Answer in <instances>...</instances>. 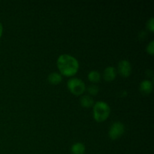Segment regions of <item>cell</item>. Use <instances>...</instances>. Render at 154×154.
I'll use <instances>...</instances> for the list:
<instances>
[{
    "instance_id": "4fadbf2b",
    "label": "cell",
    "mask_w": 154,
    "mask_h": 154,
    "mask_svg": "<svg viewBox=\"0 0 154 154\" xmlns=\"http://www.w3.org/2000/svg\"><path fill=\"white\" fill-rule=\"evenodd\" d=\"M147 51L150 54V55H153V53H154V42L153 41H151V42H150V43L147 45Z\"/></svg>"
},
{
    "instance_id": "ba28073f",
    "label": "cell",
    "mask_w": 154,
    "mask_h": 154,
    "mask_svg": "<svg viewBox=\"0 0 154 154\" xmlns=\"http://www.w3.org/2000/svg\"><path fill=\"white\" fill-rule=\"evenodd\" d=\"M48 80L50 84H53V85H57L62 81V76L60 74L54 72L48 75Z\"/></svg>"
},
{
    "instance_id": "5b68a950",
    "label": "cell",
    "mask_w": 154,
    "mask_h": 154,
    "mask_svg": "<svg viewBox=\"0 0 154 154\" xmlns=\"http://www.w3.org/2000/svg\"><path fill=\"white\" fill-rule=\"evenodd\" d=\"M118 72L121 76L127 78L131 75L132 66L127 60H121L118 64Z\"/></svg>"
},
{
    "instance_id": "30bf717a",
    "label": "cell",
    "mask_w": 154,
    "mask_h": 154,
    "mask_svg": "<svg viewBox=\"0 0 154 154\" xmlns=\"http://www.w3.org/2000/svg\"><path fill=\"white\" fill-rule=\"evenodd\" d=\"M80 102H81V106L84 107V108H90L94 104V101H93V98L89 96H82L80 99Z\"/></svg>"
},
{
    "instance_id": "3957f363",
    "label": "cell",
    "mask_w": 154,
    "mask_h": 154,
    "mask_svg": "<svg viewBox=\"0 0 154 154\" xmlns=\"http://www.w3.org/2000/svg\"><path fill=\"white\" fill-rule=\"evenodd\" d=\"M67 85L69 91L75 96H81L85 91V84L78 78H72L69 80Z\"/></svg>"
},
{
    "instance_id": "7a4b0ae2",
    "label": "cell",
    "mask_w": 154,
    "mask_h": 154,
    "mask_svg": "<svg viewBox=\"0 0 154 154\" xmlns=\"http://www.w3.org/2000/svg\"><path fill=\"white\" fill-rule=\"evenodd\" d=\"M111 109L109 105L104 102H96L93 107V117L97 122H104L109 117Z\"/></svg>"
},
{
    "instance_id": "9a60e30c",
    "label": "cell",
    "mask_w": 154,
    "mask_h": 154,
    "mask_svg": "<svg viewBox=\"0 0 154 154\" xmlns=\"http://www.w3.org/2000/svg\"><path fill=\"white\" fill-rule=\"evenodd\" d=\"M2 32H3V28H2V25L0 23V38L2 37Z\"/></svg>"
},
{
    "instance_id": "8992f818",
    "label": "cell",
    "mask_w": 154,
    "mask_h": 154,
    "mask_svg": "<svg viewBox=\"0 0 154 154\" xmlns=\"http://www.w3.org/2000/svg\"><path fill=\"white\" fill-rule=\"evenodd\" d=\"M117 76V71L112 66H110V67L106 68L104 71L103 73V77L104 79L106 81H114L116 78Z\"/></svg>"
},
{
    "instance_id": "9c48e42d",
    "label": "cell",
    "mask_w": 154,
    "mask_h": 154,
    "mask_svg": "<svg viewBox=\"0 0 154 154\" xmlns=\"http://www.w3.org/2000/svg\"><path fill=\"white\" fill-rule=\"evenodd\" d=\"M71 151L72 154H84L85 146L82 143H75L72 145Z\"/></svg>"
},
{
    "instance_id": "7c38bea8",
    "label": "cell",
    "mask_w": 154,
    "mask_h": 154,
    "mask_svg": "<svg viewBox=\"0 0 154 154\" xmlns=\"http://www.w3.org/2000/svg\"><path fill=\"white\" fill-rule=\"evenodd\" d=\"M99 87L96 85H91L88 87V92L92 96H96L99 93Z\"/></svg>"
},
{
    "instance_id": "6da1fadb",
    "label": "cell",
    "mask_w": 154,
    "mask_h": 154,
    "mask_svg": "<svg viewBox=\"0 0 154 154\" xmlns=\"http://www.w3.org/2000/svg\"><path fill=\"white\" fill-rule=\"evenodd\" d=\"M57 67L65 76H73L78 72L79 63L75 57L68 54H63L57 60Z\"/></svg>"
},
{
    "instance_id": "277c9868",
    "label": "cell",
    "mask_w": 154,
    "mask_h": 154,
    "mask_svg": "<svg viewBox=\"0 0 154 154\" xmlns=\"http://www.w3.org/2000/svg\"><path fill=\"white\" fill-rule=\"evenodd\" d=\"M124 131L125 127L123 123H120V122L114 123L110 128L109 137L112 140L118 139L123 135V134L124 133Z\"/></svg>"
},
{
    "instance_id": "52a82bcc",
    "label": "cell",
    "mask_w": 154,
    "mask_h": 154,
    "mask_svg": "<svg viewBox=\"0 0 154 154\" xmlns=\"http://www.w3.org/2000/svg\"><path fill=\"white\" fill-rule=\"evenodd\" d=\"M140 90L144 95H148L153 90V84L150 81H144L140 84Z\"/></svg>"
},
{
    "instance_id": "8fae6325",
    "label": "cell",
    "mask_w": 154,
    "mask_h": 154,
    "mask_svg": "<svg viewBox=\"0 0 154 154\" xmlns=\"http://www.w3.org/2000/svg\"><path fill=\"white\" fill-rule=\"evenodd\" d=\"M88 78L91 82L98 83L100 81L101 79L100 74L97 71H92L88 74Z\"/></svg>"
},
{
    "instance_id": "5bb4252c",
    "label": "cell",
    "mask_w": 154,
    "mask_h": 154,
    "mask_svg": "<svg viewBox=\"0 0 154 154\" xmlns=\"http://www.w3.org/2000/svg\"><path fill=\"white\" fill-rule=\"evenodd\" d=\"M147 28H148L151 32L154 31V19H153V17L150 18V20L147 22Z\"/></svg>"
}]
</instances>
